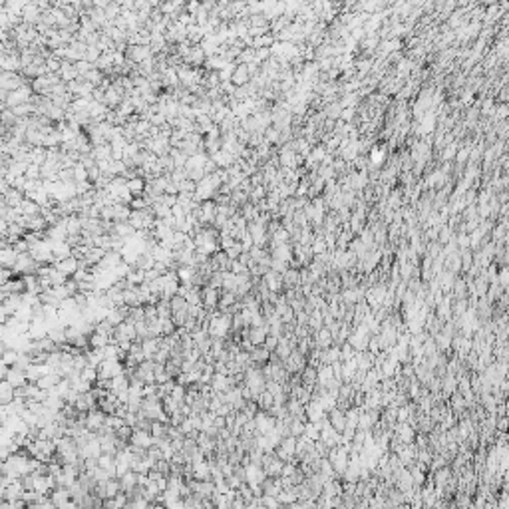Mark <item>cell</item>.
<instances>
[{
    "label": "cell",
    "instance_id": "6da1fadb",
    "mask_svg": "<svg viewBox=\"0 0 509 509\" xmlns=\"http://www.w3.org/2000/svg\"><path fill=\"white\" fill-rule=\"evenodd\" d=\"M201 304H203V308L209 310V312H213V310H217V304H219V297H221V291H217V289H213V287H201Z\"/></svg>",
    "mask_w": 509,
    "mask_h": 509
},
{
    "label": "cell",
    "instance_id": "7a4b0ae2",
    "mask_svg": "<svg viewBox=\"0 0 509 509\" xmlns=\"http://www.w3.org/2000/svg\"><path fill=\"white\" fill-rule=\"evenodd\" d=\"M84 424H86V430L88 432H98L100 428H104V424H106V414L102 412V410H98V408H93L90 410L86 418H84Z\"/></svg>",
    "mask_w": 509,
    "mask_h": 509
},
{
    "label": "cell",
    "instance_id": "3957f363",
    "mask_svg": "<svg viewBox=\"0 0 509 509\" xmlns=\"http://www.w3.org/2000/svg\"><path fill=\"white\" fill-rule=\"evenodd\" d=\"M123 54H125V60L134 62V64H141L143 60H147L149 56H153L149 46H128Z\"/></svg>",
    "mask_w": 509,
    "mask_h": 509
},
{
    "label": "cell",
    "instance_id": "277c9868",
    "mask_svg": "<svg viewBox=\"0 0 509 509\" xmlns=\"http://www.w3.org/2000/svg\"><path fill=\"white\" fill-rule=\"evenodd\" d=\"M130 448H139V450H149L153 446V438L149 432H141V430H134L130 436Z\"/></svg>",
    "mask_w": 509,
    "mask_h": 509
},
{
    "label": "cell",
    "instance_id": "5b68a950",
    "mask_svg": "<svg viewBox=\"0 0 509 509\" xmlns=\"http://www.w3.org/2000/svg\"><path fill=\"white\" fill-rule=\"evenodd\" d=\"M261 278H263L265 287H267L271 293L280 295V293L284 291V287H282V275H278V273H275V271H267V273H265Z\"/></svg>",
    "mask_w": 509,
    "mask_h": 509
},
{
    "label": "cell",
    "instance_id": "8992f818",
    "mask_svg": "<svg viewBox=\"0 0 509 509\" xmlns=\"http://www.w3.org/2000/svg\"><path fill=\"white\" fill-rule=\"evenodd\" d=\"M14 390L16 388H20V386H24V384H28V378H26V372L24 370H20V368H8V372H6V378H4Z\"/></svg>",
    "mask_w": 509,
    "mask_h": 509
},
{
    "label": "cell",
    "instance_id": "52a82bcc",
    "mask_svg": "<svg viewBox=\"0 0 509 509\" xmlns=\"http://www.w3.org/2000/svg\"><path fill=\"white\" fill-rule=\"evenodd\" d=\"M328 424L334 428V432H338V434H342L344 432V428H346V420H344V412L342 410H338V408H332L330 412H328Z\"/></svg>",
    "mask_w": 509,
    "mask_h": 509
},
{
    "label": "cell",
    "instance_id": "ba28073f",
    "mask_svg": "<svg viewBox=\"0 0 509 509\" xmlns=\"http://www.w3.org/2000/svg\"><path fill=\"white\" fill-rule=\"evenodd\" d=\"M54 267H56L60 273H64L68 278H72L74 277V273L78 271V259L68 257V259H62V261H56V263H54Z\"/></svg>",
    "mask_w": 509,
    "mask_h": 509
},
{
    "label": "cell",
    "instance_id": "9c48e42d",
    "mask_svg": "<svg viewBox=\"0 0 509 509\" xmlns=\"http://www.w3.org/2000/svg\"><path fill=\"white\" fill-rule=\"evenodd\" d=\"M251 82V76H249V70L245 64H237V68L233 72L231 76V84L235 88H239V86H245V84H249Z\"/></svg>",
    "mask_w": 509,
    "mask_h": 509
},
{
    "label": "cell",
    "instance_id": "30bf717a",
    "mask_svg": "<svg viewBox=\"0 0 509 509\" xmlns=\"http://www.w3.org/2000/svg\"><path fill=\"white\" fill-rule=\"evenodd\" d=\"M293 245L287 243V245H277L271 249V259H277V261H284V263H291L293 261Z\"/></svg>",
    "mask_w": 509,
    "mask_h": 509
},
{
    "label": "cell",
    "instance_id": "8fae6325",
    "mask_svg": "<svg viewBox=\"0 0 509 509\" xmlns=\"http://www.w3.org/2000/svg\"><path fill=\"white\" fill-rule=\"evenodd\" d=\"M48 229V223L44 221L42 215H36V217H26V231L28 233H40L44 235Z\"/></svg>",
    "mask_w": 509,
    "mask_h": 509
},
{
    "label": "cell",
    "instance_id": "7c38bea8",
    "mask_svg": "<svg viewBox=\"0 0 509 509\" xmlns=\"http://www.w3.org/2000/svg\"><path fill=\"white\" fill-rule=\"evenodd\" d=\"M60 380H62V376H60L58 372H48L46 376H42V378L36 380V386H38L40 390H44V392H50Z\"/></svg>",
    "mask_w": 509,
    "mask_h": 509
},
{
    "label": "cell",
    "instance_id": "4fadbf2b",
    "mask_svg": "<svg viewBox=\"0 0 509 509\" xmlns=\"http://www.w3.org/2000/svg\"><path fill=\"white\" fill-rule=\"evenodd\" d=\"M282 287H284V291L301 287V269H289L282 275Z\"/></svg>",
    "mask_w": 509,
    "mask_h": 509
},
{
    "label": "cell",
    "instance_id": "5bb4252c",
    "mask_svg": "<svg viewBox=\"0 0 509 509\" xmlns=\"http://www.w3.org/2000/svg\"><path fill=\"white\" fill-rule=\"evenodd\" d=\"M16 259H18V253L12 247L0 249V267L2 269H12L16 265Z\"/></svg>",
    "mask_w": 509,
    "mask_h": 509
},
{
    "label": "cell",
    "instance_id": "9a60e30c",
    "mask_svg": "<svg viewBox=\"0 0 509 509\" xmlns=\"http://www.w3.org/2000/svg\"><path fill=\"white\" fill-rule=\"evenodd\" d=\"M134 227L130 225V223H114V229L110 235H114L117 239H121V241H128V239H132L134 237Z\"/></svg>",
    "mask_w": 509,
    "mask_h": 509
},
{
    "label": "cell",
    "instance_id": "2e32d148",
    "mask_svg": "<svg viewBox=\"0 0 509 509\" xmlns=\"http://www.w3.org/2000/svg\"><path fill=\"white\" fill-rule=\"evenodd\" d=\"M24 199H26V197H24V193L20 189H8V193L4 195V203H6V207H10V209H16Z\"/></svg>",
    "mask_w": 509,
    "mask_h": 509
},
{
    "label": "cell",
    "instance_id": "e0dca14e",
    "mask_svg": "<svg viewBox=\"0 0 509 509\" xmlns=\"http://www.w3.org/2000/svg\"><path fill=\"white\" fill-rule=\"evenodd\" d=\"M12 402H14V388L6 380H0V406H8Z\"/></svg>",
    "mask_w": 509,
    "mask_h": 509
},
{
    "label": "cell",
    "instance_id": "ac0fdd59",
    "mask_svg": "<svg viewBox=\"0 0 509 509\" xmlns=\"http://www.w3.org/2000/svg\"><path fill=\"white\" fill-rule=\"evenodd\" d=\"M125 187L128 191L134 195V197H141L143 195V189H145V179L143 177H132L125 181Z\"/></svg>",
    "mask_w": 509,
    "mask_h": 509
},
{
    "label": "cell",
    "instance_id": "d6986e66",
    "mask_svg": "<svg viewBox=\"0 0 509 509\" xmlns=\"http://www.w3.org/2000/svg\"><path fill=\"white\" fill-rule=\"evenodd\" d=\"M130 215H132L130 205H121V203H116V205H114V217H112L114 223H128Z\"/></svg>",
    "mask_w": 509,
    "mask_h": 509
},
{
    "label": "cell",
    "instance_id": "ffe728a7",
    "mask_svg": "<svg viewBox=\"0 0 509 509\" xmlns=\"http://www.w3.org/2000/svg\"><path fill=\"white\" fill-rule=\"evenodd\" d=\"M16 209L20 211V215H24V217H36V215H40V205H36L30 199H24Z\"/></svg>",
    "mask_w": 509,
    "mask_h": 509
},
{
    "label": "cell",
    "instance_id": "44dd1931",
    "mask_svg": "<svg viewBox=\"0 0 509 509\" xmlns=\"http://www.w3.org/2000/svg\"><path fill=\"white\" fill-rule=\"evenodd\" d=\"M48 280H50V284L52 287H62V284H66L68 282V277L64 275V273H60L54 265H50V273H48Z\"/></svg>",
    "mask_w": 509,
    "mask_h": 509
},
{
    "label": "cell",
    "instance_id": "7402d4cb",
    "mask_svg": "<svg viewBox=\"0 0 509 509\" xmlns=\"http://www.w3.org/2000/svg\"><path fill=\"white\" fill-rule=\"evenodd\" d=\"M18 352L20 350H16V348H6L4 352H2V356H0V362L4 364V366H8V368H12L14 364H16V360H18Z\"/></svg>",
    "mask_w": 509,
    "mask_h": 509
},
{
    "label": "cell",
    "instance_id": "603a6c76",
    "mask_svg": "<svg viewBox=\"0 0 509 509\" xmlns=\"http://www.w3.org/2000/svg\"><path fill=\"white\" fill-rule=\"evenodd\" d=\"M66 233H68V237L82 235V223H80L78 215H70V217H66Z\"/></svg>",
    "mask_w": 509,
    "mask_h": 509
},
{
    "label": "cell",
    "instance_id": "cb8c5ba5",
    "mask_svg": "<svg viewBox=\"0 0 509 509\" xmlns=\"http://www.w3.org/2000/svg\"><path fill=\"white\" fill-rule=\"evenodd\" d=\"M273 42H275V36L269 32V34H263V36H257V38H253V44H251V48H253V50H259V48H271L273 46Z\"/></svg>",
    "mask_w": 509,
    "mask_h": 509
},
{
    "label": "cell",
    "instance_id": "d4e9b609",
    "mask_svg": "<svg viewBox=\"0 0 509 509\" xmlns=\"http://www.w3.org/2000/svg\"><path fill=\"white\" fill-rule=\"evenodd\" d=\"M370 160H372V167H380L382 163L386 162V147H372L370 151Z\"/></svg>",
    "mask_w": 509,
    "mask_h": 509
},
{
    "label": "cell",
    "instance_id": "484cf974",
    "mask_svg": "<svg viewBox=\"0 0 509 509\" xmlns=\"http://www.w3.org/2000/svg\"><path fill=\"white\" fill-rule=\"evenodd\" d=\"M458 149H460V141H454V143H450V145H446L443 147V151H441V160L443 162H452L454 157H456V153H458Z\"/></svg>",
    "mask_w": 509,
    "mask_h": 509
},
{
    "label": "cell",
    "instance_id": "4316f807",
    "mask_svg": "<svg viewBox=\"0 0 509 509\" xmlns=\"http://www.w3.org/2000/svg\"><path fill=\"white\" fill-rule=\"evenodd\" d=\"M265 197H267V187L257 185V187H253V191L249 193V203L257 205V203H259V201H263Z\"/></svg>",
    "mask_w": 509,
    "mask_h": 509
},
{
    "label": "cell",
    "instance_id": "83f0119b",
    "mask_svg": "<svg viewBox=\"0 0 509 509\" xmlns=\"http://www.w3.org/2000/svg\"><path fill=\"white\" fill-rule=\"evenodd\" d=\"M82 78H84V82H88V84H92L93 88H98V86H100V82L104 80V74H102L98 68H93V70H90L86 76H82Z\"/></svg>",
    "mask_w": 509,
    "mask_h": 509
},
{
    "label": "cell",
    "instance_id": "f1b7e54d",
    "mask_svg": "<svg viewBox=\"0 0 509 509\" xmlns=\"http://www.w3.org/2000/svg\"><path fill=\"white\" fill-rule=\"evenodd\" d=\"M80 380H84V382H88V384H96L98 382V370L92 368V366H86L84 370L80 372Z\"/></svg>",
    "mask_w": 509,
    "mask_h": 509
},
{
    "label": "cell",
    "instance_id": "f546056e",
    "mask_svg": "<svg viewBox=\"0 0 509 509\" xmlns=\"http://www.w3.org/2000/svg\"><path fill=\"white\" fill-rule=\"evenodd\" d=\"M169 308H171V314L173 312H181V310H187V301L183 297H179V295H175L171 301H169Z\"/></svg>",
    "mask_w": 509,
    "mask_h": 509
},
{
    "label": "cell",
    "instance_id": "4dcf8cb0",
    "mask_svg": "<svg viewBox=\"0 0 509 509\" xmlns=\"http://www.w3.org/2000/svg\"><path fill=\"white\" fill-rule=\"evenodd\" d=\"M197 189V183H193L191 179H183L177 183V193H185V195H193Z\"/></svg>",
    "mask_w": 509,
    "mask_h": 509
},
{
    "label": "cell",
    "instance_id": "1f68e13d",
    "mask_svg": "<svg viewBox=\"0 0 509 509\" xmlns=\"http://www.w3.org/2000/svg\"><path fill=\"white\" fill-rule=\"evenodd\" d=\"M469 151H471V145H463V147H460L458 149V153H456V162H458V165H462L463 167V163H467V160H469Z\"/></svg>",
    "mask_w": 509,
    "mask_h": 509
},
{
    "label": "cell",
    "instance_id": "d6a6232c",
    "mask_svg": "<svg viewBox=\"0 0 509 509\" xmlns=\"http://www.w3.org/2000/svg\"><path fill=\"white\" fill-rule=\"evenodd\" d=\"M46 72L48 74H58L60 72V68H62V60H58V58H54V56H50L46 60Z\"/></svg>",
    "mask_w": 509,
    "mask_h": 509
},
{
    "label": "cell",
    "instance_id": "836d02e7",
    "mask_svg": "<svg viewBox=\"0 0 509 509\" xmlns=\"http://www.w3.org/2000/svg\"><path fill=\"white\" fill-rule=\"evenodd\" d=\"M289 269H291V265H289V263H284V261H277V259H271V271H275V273H278V275H284Z\"/></svg>",
    "mask_w": 509,
    "mask_h": 509
},
{
    "label": "cell",
    "instance_id": "e575fe53",
    "mask_svg": "<svg viewBox=\"0 0 509 509\" xmlns=\"http://www.w3.org/2000/svg\"><path fill=\"white\" fill-rule=\"evenodd\" d=\"M100 56H102V52H100L98 48H96V46H88V48H86V54H84V60H86V62H90V64H96Z\"/></svg>",
    "mask_w": 509,
    "mask_h": 509
},
{
    "label": "cell",
    "instance_id": "d590c367",
    "mask_svg": "<svg viewBox=\"0 0 509 509\" xmlns=\"http://www.w3.org/2000/svg\"><path fill=\"white\" fill-rule=\"evenodd\" d=\"M507 282H509V271L507 267H501L499 271H497V284L503 289V291H507Z\"/></svg>",
    "mask_w": 509,
    "mask_h": 509
},
{
    "label": "cell",
    "instance_id": "8d00e7d4",
    "mask_svg": "<svg viewBox=\"0 0 509 509\" xmlns=\"http://www.w3.org/2000/svg\"><path fill=\"white\" fill-rule=\"evenodd\" d=\"M24 177H26V179H30V181H38V179H40V167H38V165H32V163H30V165L26 167V173H24Z\"/></svg>",
    "mask_w": 509,
    "mask_h": 509
},
{
    "label": "cell",
    "instance_id": "74e56055",
    "mask_svg": "<svg viewBox=\"0 0 509 509\" xmlns=\"http://www.w3.org/2000/svg\"><path fill=\"white\" fill-rule=\"evenodd\" d=\"M74 68H76V72H78V76H86L90 70H93L96 66L93 64H90V62H86V60H80V62H76L74 64Z\"/></svg>",
    "mask_w": 509,
    "mask_h": 509
},
{
    "label": "cell",
    "instance_id": "f35d334b",
    "mask_svg": "<svg viewBox=\"0 0 509 509\" xmlns=\"http://www.w3.org/2000/svg\"><path fill=\"white\" fill-rule=\"evenodd\" d=\"M130 209L132 211H143V209H149V203L143 197H134L132 203H130Z\"/></svg>",
    "mask_w": 509,
    "mask_h": 509
},
{
    "label": "cell",
    "instance_id": "ab89813d",
    "mask_svg": "<svg viewBox=\"0 0 509 509\" xmlns=\"http://www.w3.org/2000/svg\"><path fill=\"white\" fill-rule=\"evenodd\" d=\"M354 116H356V108H344V110L340 112V121L352 123V121H354Z\"/></svg>",
    "mask_w": 509,
    "mask_h": 509
},
{
    "label": "cell",
    "instance_id": "60d3db41",
    "mask_svg": "<svg viewBox=\"0 0 509 509\" xmlns=\"http://www.w3.org/2000/svg\"><path fill=\"white\" fill-rule=\"evenodd\" d=\"M241 253H243V249H241V245H239V243H237L235 247H231L229 251H225V254H227V259H229V261H237Z\"/></svg>",
    "mask_w": 509,
    "mask_h": 509
},
{
    "label": "cell",
    "instance_id": "b9f144b4",
    "mask_svg": "<svg viewBox=\"0 0 509 509\" xmlns=\"http://www.w3.org/2000/svg\"><path fill=\"white\" fill-rule=\"evenodd\" d=\"M12 277H14V275H12L10 269H2V271H0V287H4Z\"/></svg>",
    "mask_w": 509,
    "mask_h": 509
},
{
    "label": "cell",
    "instance_id": "7bdbcfd3",
    "mask_svg": "<svg viewBox=\"0 0 509 509\" xmlns=\"http://www.w3.org/2000/svg\"><path fill=\"white\" fill-rule=\"evenodd\" d=\"M6 98H8V92H6L4 88H0V102L4 104V102H6Z\"/></svg>",
    "mask_w": 509,
    "mask_h": 509
}]
</instances>
